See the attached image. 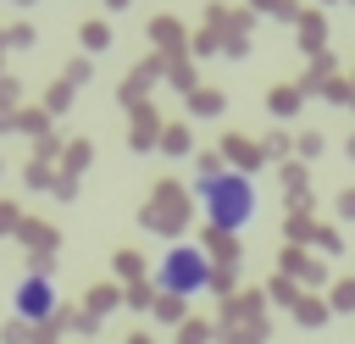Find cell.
Here are the masks:
<instances>
[{
	"label": "cell",
	"instance_id": "6da1fadb",
	"mask_svg": "<svg viewBox=\"0 0 355 344\" xmlns=\"http://www.w3.org/2000/svg\"><path fill=\"white\" fill-rule=\"evenodd\" d=\"M194 194H200V211H205V222L216 227V233H239V227H250L255 222V183L244 178V172H205L200 183H194Z\"/></svg>",
	"mask_w": 355,
	"mask_h": 344
},
{
	"label": "cell",
	"instance_id": "3957f363",
	"mask_svg": "<svg viewBox=\"0 0 355 344\" xmlns=\"http://www.w3.org/2000/svg\"><path fill=\"white\" fill-rule=\"evenodd\" d=\"M11 305H17L22 322H44V316L55 311V283H50L44 272H33V277H22V283L11 289Z\"/></svg>",
	"mask_w": 355,
	"mask_h": 344
},
{
	"label": "cell",
	"instance_id": "7a4b0ae2",
	"mask_svg": "<svg viewBox=\"0 0 355 344\" xmlns=\"http://www.w3.org/2000/svg\"><path fill=\"white\" fill-rule=\"evenodd\" d=\"M155 283H161V294H172V300L205 294V289H211V261H205V250L172 244V250L161 255V266H155Z\"/></svg>",
	"mask_w": 355,
	"mask_h": 344
}]
</instances>
